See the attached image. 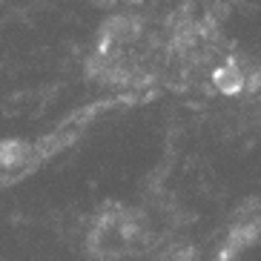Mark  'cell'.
<instances>
[{
  "label": "cell",
  "instance_id": "cell-1",
  "mask_svg": "<svg viewBox=\"0 0 261 261\" xmlns=\"http://www.w3.org/2000/svg\"><path fill=\"white\" fill-rule=\"evenodd\" d=\"M32 149L26 141H17V138H6L0 141V167L3 169H15V167H23V164L32 161Z\"/></svg>",
  "mask_w": 261,
  "mask_h": 261
},
{
  "label": "cell",
  "instance_id": "cell-2",
  "mask_svg": "<svg viewBox=\"0 0 261 261\" xmlns=\"http://www.w3.org/2000/svg\"><path fill=\"white\" fill-rule=\"evenodd\" d=\"M215 86L221 89L224 95H238V92H244L247 89V72L244 69H238V66H221V69H215L213 75Z\"/></svg>",
  "mask_w": 261,
  "mask_h": 261
}]
</instances>
